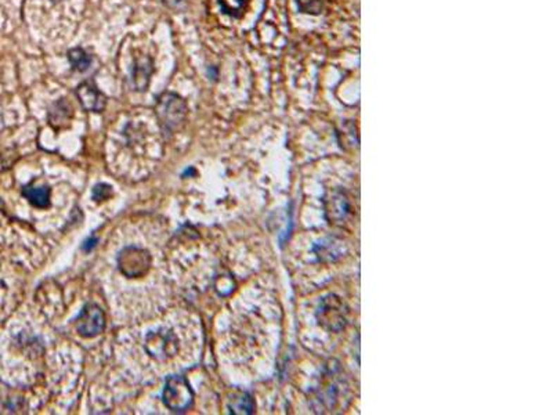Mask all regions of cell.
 Wrapping results in <instances>:
<instances>
[{
  "label": "cell",
  "instance_id": "5b68a950",
  "mask_svg": "<svg viewBox=\"0 0 553 415\" xmlns=\"http://www.w3.org/2000/svg\"><path fill=\"white\" fill-rule=\"evenodd\" d=\"M146 347L152 357L158 360H165L168 357L175 356L179 347V342L172 331L165 333L161 330L158 333L148 334Z\"/></svg>",
  "mask_w": 553,
  "mask_h": 415
},
{
  "label": "cell",
  "instance_id": "5bb4252c",
  "mask_svg": "<svg viewBox=\"0 0 553 415\" xmlns=\"http://www.w3.org/2000/svg\"><path fill=\"white\" fill-rule=\"evenodd\" d=\"M221 10L231 17H241L247 8L248 0H219Z\"/></svg>",
  "mask_w": 553,
  "mask_h": 415
},
{
  "label": "cell",
  "instance_id": "9a60e30c",
  "mask_svg": "<svg viewBox=\"0 0 553 415\" xmlns=\"http://www.w3.org/2000/svg\"><path fill=\"white\" fill-rule=\"evenodd\" d=\"M297 6L303 13L318 14L324 7V0H297Z\"/></svg>",
  "mask_w": 553,
  "mask_h": 415
},
{
  "label": "cell",
  "instance_id": "8fae6325",
  "mask_svg": "<svg viewBox=\"0 0 553 415\" xmlns=\"http://www.w3.org/2000/svg\"><path fill=\"white\" fill-rule=\"evenodd\" d=\"M50 194H51V190L49 189L47 186H42V187L27 186L25 189L23 190V195L30 201V204L34 205L35 208H40V209L50 206Z\"/></svg>",
  "mask_w": 553,
  "mask_h": 415
},
{
  "label": "cell",
  "instance_id": "ba28073f",
  "mask_svg": "<svg viewBox=\"0 0 553 415\" xmlns=\"http://www.w3.org/2000/svg\"><path fill=\"white\" fill-rule=\"evenodd\" d=\"M74 116V110L66 99L56 101L49 111V122L54 129H63L70 126Z\"/></svg>",
  "mask_w": 553,
  "mask_h": 415
},
{
  "label": "cell",
  "instance_id": "e0dca14e",
  "mask_svg": "<svg viewBox=\"0 0 553 415\" xmlns=\"http://www.w3.org/2000/svg\"><path fill=\"white\" fill-rule=\"evenodd\" d=\"M96 244H97V238H90V240H87V241H86V244H85L83 249H85L86 252H89L92 248H94V247H96Z\"/></svg>",
  "mask_w": 553,
  "mask_h": 415
},
{
  "label": "cell",
  "instance_id": "7c38bea8",
  "mask_svg": "<svg viewBox=\"0 0 553 415\" xmlns=\"http://www.w3.org/2000/svg\"><path fill=\"white\" fill-rule=\"evenodd\" d=\"M254 409V400L249 393H240L230 399L228 403L230 414H252Z\"/></svg>",
  "mask_w": 553,
  "mask_h": 415
},
{
  "label": "cell",
  "instance_id": "52a82bcc",
  "mask_svg": "<svg viewBox=\"0 0 553 415\" xmlns=\"http://www.w3.org/2000/svg\"><path fill=\"white\" fill-rule=\"evenodd\" d=\"M76 97L83 110L90 113H103L107 106V97L99 90L96 83L89 79L76 87Z\"/></svg>",
  "mask_w": 553,
  "mask_h": 415
},
{
  "label": "cell",
  "instance_id": "277c9868",
  "mask_svg": "<svg viewBox=\"0 0 553 415\" xmlns=\"http://www.w3.org/2000/svg\"><path fill=\"white\" fill-rule=\"evenodd\" d=\"M106 314L96 303H87L75 320L76 333L83 338H94L106 330Z\"/></svg>",
  "mask_w": 553,
  "mask_h": 415
},
{
  "label": "cell",
  "instance_id": "7a4b0ae2",
  "mask_svg": "<svg viewBox=\"0 0 553 415\" xmlns=\"http://www.w3.org/2000/svg\"><path fill=\"white\" fill-rule=\"evenodd\" d=\"M162 402L175 413H185V410H188L194 403V392L187 379L180 376L166 378Z\"/></svg>",
  "mask_w": 553,
  "mask_h": 415
},
{
  "label": "cell",
  "instance_id": "8992f818",
  "mask_svg": "<svg viewBox=\"0 0 553 415\" xmlns=\"http://www.w3.org/2000/svg\"><path fill=\"white\" fill-rule=\"evenodd\" d=\"M317 316L320 324H323L331 331H339L346 323V311L343 310V303L339 301V298H335L332 295L321 302Z\"/></svg>",
  "mask_w": 553,
  "mask_h": 415
},
{
  "label": "cell",
  "instance_id": "ac0fdd59",
  "mask_svg": "<svg viewBox=\"0 0 553 415\" xmlns=\"http://www.w3.org/2000/svg\"><path fill=\"white\" fill-rule=\"evenodd\" d=\"M53 3H58V1H61V0H51Z\"/></svg>",
  "mask_w": 553,
  "mask_h": 415
},
{
  "label": "cell",
  "instance_id": "2e32d148",
  "mask_svg": "<svg viewBox=\"0 0 553 415\" xmlns=\"http://www.w3.org/2000/svg\"><path fill=\"white\" fill-rule=\"evenodd\" d=\"M112 197V187L110 185L100 183L93 189V198L94 201H104Z\"/></svg>",
  "mask_w": 553,
  "mask_h": 415
},
{
  "label": "cell",
  "instance_id": "9c48e42d",
  "mask_svg": "<svg viewBox=\"0 0 553 415\" xmlns=\"http://www.w3.org/2000/svg\"><path fill=\"white\" fill-rule=\"evenodd\" d=\"M327 212L331 215L330 219L333 221V223H343V221H346L347 216L352 213V205L344 194L336 192L330 199Z\"/></svg>",
  "mask_w": 553,
  "mask_h": 415
},
{
  "label": "cell",
  "instance_id": "30bf717a",
  "mask_svg": "<svg viewBox=\"0 0 553 415\" xmlns=\"http://www.w3.org/2000/svg\"><path fill=\"white\" fill-rule=\"evenodd\" d=\"M151 74H152V60L148 56L137 57L133 67V82L137 92L147 90Z\"/></svg>",
  "mask_w": 553,
  "mask_h": 415
},
{
  "label": "cell",
  "instance_id": "4fadbf2b",
  "mask_svg": "<svg viewBox=\"0 0 553 415\" xmlns=\"http://www.w3.org/2000/svg\"><path fill=\"white\" fill-rule=\"evenodd\" d=\"M68 60L73 70L77 73H85L92 66V57L83 49H73L68 53Z\"/></svg>",
  "mask_w": 553,
  "mask_h": 415
},
{
  "label": "cell",
  "instance_id": "6da1fadb",
  "mask_svg": "<svg viewBox=\"0 0 553 415\" xmlns=\"http://www.w3.org/2000/svg\"><path fill=\"white\" fill-rule=\"evenodd\" d=\"M187 111L185 99L176 93H162L156 99L155 113L159 125L166 133H173L183 126Z\"/></svg>",
  "mask_w": 553,
  "mask_h": 415
},
{
  "label": "cell",
  "instance_id": "3957f363",
  "mask_svg": "<svg viewBox=\"0 0 553 415\" xmlns=\"http://www.w3.org/2000/svg\"><path fill=\"white\" fill-rule=\"evenodd\" d=\"M152 264L149 252L139 247H128L118 255V267L122 274L130 278L146 275Z\"/></svg>",
  "mask_w": 553,
  "mask_h": 415
}]
</instances>
